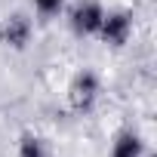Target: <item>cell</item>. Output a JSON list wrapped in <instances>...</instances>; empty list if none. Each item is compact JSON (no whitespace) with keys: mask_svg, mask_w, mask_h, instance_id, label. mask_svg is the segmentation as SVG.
Listing matches in <instances>:
<instances>
[{"mask_svg":"<svg viewBox=\"0 0 157 157\" xmlns=\"http://www.w3.org/2000/svg\"><path fill=\"white\" fill-rule=\"evenodd\" d=\"M99 93H102V83H99L96 71L83 68L80 74H74V80L68 86V105H71V111H77V114L93 111V105L99 102Z\"/></svg>","mask_w":157,"mask_h":157,"instance_id":"obj_1","label":"cell"},{"mask_svg":"<svg viewBox=\"0 0 157 157\" xmlns=\"http://www.w3.org/2000/svg\"><path fill=\"white\" fill-rule=\"evenodd\" d=\"M102 19H105V6L96 3V0H80L74 3L71 16H68V25L77 37H96L99 28H102Z\"/></svg>","mask_w":157,"mask_h":157,"instance_id":"obj_2","label":"cell"},{"mask_svg":"<svg viewBox=\"0 0 157 157\" xmlns=\"http://www.w3.org/2000/svg\"><path fill=\"white\" fill-rule=\"evenodd\" d=\"M96 37H99L105 46H114V49L126 46L129 37H132V16H129V13H105L102 28H99Z\"/></svg>","mask_w":157,"mask_h":157,"instance_id":"obj_3","label":"cell"},{"mask_svg":"<svg viewBox=\"0 0 157 157\" xmlns=\"http://www.w3.org/2000/svg\"><path fill=\"white\" fill-rule=\"evenodd\" d=\"M31 34H34V25L28 16L16 13L10 19H3V25H0V43H6L13 49H25L31 43Z\"/></svg>","mask_w":157,"mask_h":157,"instance_id":"obj_4","label":"cell"},{"mask_svg":"<svg viewBox=\"0 0 157 157\" xmlns=\"http://www.w3.org/2000/svg\"><path fill=\"white\" fill-rule=\"evenodd\" d=\"M111 157H145V142L136 132H123V136H117Z\"/></svg>","mask_w":157,"mask_h":157,"instance_id":"obj_5","label":"cell"},{"mask_svg":"<svg viewBox=\"0 0 157 157\" xmlns=\"http://www.w3.org/2000/svg\"><path fill=\"white\" fill-rule=\"evenodd\" d=\"M19 157H49V148H46V142L40 136H22Z\"/></svg>","mask_w":157,"mask_h":157,"instance_id":"obj_6","label":"cell"},{"mask_svg":"<svg viewBox=\"0 0 157 157\" xmlns=\"http://www.w3.org/2000/svg\"><path fill=\"white\" fill-rule=\"evenodd\" d=\"M62 6H65V0H34V10H37V16H43V19L59 16Z\"/></svg>","mask_w":157,"mask_h":157,"instance_id":"obj_7","label":"cell"}]
</instances>
